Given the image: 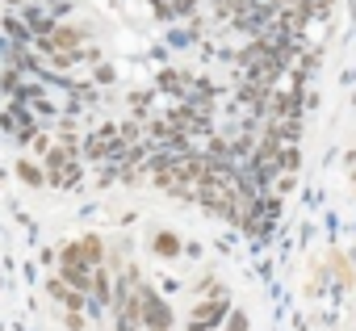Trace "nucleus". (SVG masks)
Wrapping results in <instances>:
<instances>
[{"mask_svg": "<svg viewBox=\"0 0 356 331\" xmlns=\"http://www.w3.org/2000/svg\"><path fill=\"white\" fill-rule=\"evenodd\" d=\"M17 177L26 185H42L47 181V168H42V163H34V159H17Z\"/></svg>", "mask_w": 356, "mask_h": 331, "instance_id": "nucleus-8", "label": "nucleus"}, {"mask_svg": "<svg viewBox=\"0 0 356 331\" xmlns=\"http://www.w3.org/2000/svg\"><path fill=\"white\" fill-rule=\"evenodd\" d=\"M352 181H356V172H352Z\"/></svg>", "mask_w": 356, "mask_h": 331, "instance_id": "nucleus-12", "label": "nucleus"}, {"mask_svg": "<svg viewBox=\"0 0 356 331\" xmlns=\"http://www.w3.org/2000/svg\"><path fill=\"white\" fill-rule=\"evenodd\" d=\"M248 327H252L248 310H231V314H227V323H222V331H248Z\"/></svg>", "mask_w": 356, "mask_h": 331, "instance_id": "nucleus-10", "label": "nucleus"}, {"mask_svg": "<svg viewBox=\"0 0 356 331\" xmlns=\"http://www.w3.org/2000/svg\"><path fill=\"white\" fill-rule=\"evenodd\" d=\"M42 168H47V181H55V185H76L80 181V159L72 155V147L67 151L63 147H51L42 155Z\"/></svg>", "mask_w": 356, "mask_h": 331, "instance_id": "nucleus-3", "label": "nucleus"}, {"mask_svg": "<svg viewBox=\"0 0 356 331\" xmlns=\"http://www.w3.org/2000/svg\"><path fill=\"white\" fill-rule=\"evenodd\" d=\"M138 302H143V327L147 331H172V306L143 281H138Z\"/></svg>", "mask_w": 356, "mask_h": 331, "instance_id": "nucleus-4", "label": "nucleus"}, {"mask_svg": "<svg viewBox=\"0 0 356 331\" xmlns=\"http://www.w3.org/2000/svg\"><path fill=\"white\" fill-rule=\"evenodd\" d=\"M47 289H51V298H55V302H59L63 310H84V306H88V298H84V289H72V285H67L63 277H55V281H51Z\"/></svg>", "mask_w": 356, "mask_h": 331, "instance_id": "nucleus-5", "label": "nucleus"}, {"mask_svg": "<svg viewBox=\"0 0 356 331\" xmlns=\"http://www.w3.org/2000/svg\"><path fill=\"white\" fill-rule=\"evenodd\" d=\"M5 30H9L17 42H30V38H34V34H30V26H26L22 17H5Z\"/></svg>", "mask_w": 356, "mask_h": 331, "instance_id": "nucleus-9", "label": "nucleus"}, {"mask_svg": "<svg viewBox=\"0 0 356 331\" xmlns=\"http://www.w3.org/2000/svg\"><path fill=\"white\" fill-rule=\"evenodd\" d=\"M227 314H231V298L218 289V293H210L206 302L193 306V314H189V331H214L218 323H227Z\"/></svg>", "mask_w": 356, "mask_h": 331, "instance_id": "nucleus-2", "label": "nucleus"}, {"mask_svg": "<svg viewBox=\"0 0 356 331\" xmlns=\"http://www.w3.org/2000/svg\"><path fill=\"white\" fill-rule=\"evenodd\" d=\"M9 5H26V0H9Z\"/></svg>", "mask_w": 356, "mask_h": 331, "instance_id": "nucleus-11", "label": "nucleus"}, {"mask_svg": "<svg viewBox=\"0 0 356 331\" xmlns=\"http://www.w3.org/2000/svg\"><path fill=\"white\" fill-rule=\"evenodd\" d=\"M59 277H63L72 289H88V285H92V264H88L84 252H80V239L59 248Z\"/></svg>", "mask_w": 356, "mask_h": 331, "instance_id": "nucleus-1", "label": "nucleus"}, {"mask_svg": "<svg viewBox=\"0 0 356 331\" xmlns=\"http://www.w3.org/2000/svg\"><path fill=\"white\" fill-rule=\"evenodd\" d=\"M151 252H155L159 260H176V256L185 252V239L176 235V231H155V235H151Z\"/></svg>", "mask_w": 356, "mask_h": 331, "instance_id": "nucleus-6", "label": "nucleus"}, {"mask_svg": "<svg viewBox=\"0 0 356 331\" xmlns=\"http://www.w3.org/2000/svg\"><path fill=\"white\" fill-rule=\"evenodd\" d=\"M80 252H84V260L97 268V264H105V239L101 235H84L80 239Z\"/></svg>", "mask_w": 356, "mask_h": 331, "instance_id": "nucleus-7", "label": "nucleus"}]
</instances>
